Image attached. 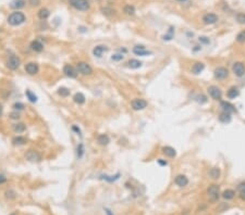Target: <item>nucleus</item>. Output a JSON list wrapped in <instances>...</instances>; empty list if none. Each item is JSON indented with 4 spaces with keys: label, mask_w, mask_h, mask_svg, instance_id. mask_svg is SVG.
Here are the masks:
<instances>
[{
    "label": "nucleus",
    "mask_w": 245,
    "mask_h": 215,
    "mask_svg": "<svg viewBox=\"0 0 245 215\" xmlns=\"http://www.w3.org/2000/svg\"><path fill=\"white\" fill-rule=\"evenodd\" d=\"M131 105H132V108L135 111H139V110H144L145 108L147 107V102L144 99H134L131 102Z\"/></svg>",
    "instance_id": "obj_6"
},
{
    "label": "nucleus",
    "mask_w": 245,
    "mask_h": 215,
    "mask_svg": "<svg viewBox=\"0 0 245 215\" xmlns=\"http://www.w3.org/2000/svg\"><path fill=\"white\" fill-rule=\"evenodd\" d=\"M200 41H203L204 43H209V38H207V37H200Z\"/></svg>",
    "instance_id": "obj_43"
},
{
    "label": "nucleus",
    "mask_w": 245,
    "mask_h": 215,
    "mask_svg": "<svg viewBox=\"0 0 245 215\" xmlns=\"http://www.w3.org/2000/svg\"><path fill=\"white\" fill-rule=\"evenodd\" d=\"M97 141H98V143L101 145V146H107L109 143V141H110V139H109V137L107 136V135L103 134V135H99L98 138H97Z\"/></svg>",
    "instance_id": "obj_25"
},
{
    "label": "nucleus",
    "mask_w": 245,
    "mask_h": 215,
    "mask_svg": "<svg viewBox=\"0 0 245 215\" xmlns=\"http://www.w3.org/2000/svg\"><path fill=\"white\" fill-rule=\"evenodd\" d=\"M232 70H233V73H234L238 77H242L243 75L245 74V66H244V64L241 62L234 63Z\"/></svg>",
    "instance_id": "obj_8"
},
{
    "label": "nucleus",
    "mask_w": 245,
    "mask_h": 215,
    "mask_svg": "<svg viewBox=\"0 0 245 215\" xmlns=\"http://www.w3.org/2000/svg\"><path fill=\"white\" fill-rule=\"evenodd\" d=\"M25 21V15L22 13V12H13L9 15L8 17V23L12 26H18V25H21L22 23H24Z\"/></svg>",
    "instance_id": "obj_1"
},
{
    "label": "nucleus",
    "mask_w": 245,
    "mask_h": 215,
    "mask_svg": "<svg viewBox=\"0 0 245 215\" xmlns=\"http://www.w3.org/2000/svg\"><path fill=\"white\" fill-rule=\"evenodd\" d=\"M220 107L222 108L224 112H227V113L235 112V108H234V105L231 104L230 102H227V101H222V102L220 103Z\"/></svg>",
    "instance_id": "obj_16"
},
{
    "label": "nucleus",
    "mask_w": 245,
    "mask_h": 215,
    "mask_svg": "<svg viewBox=\"0 0 245 215\" xmlns=\"http://www.w3.org/2000/svg\"><path fill=\"white\" fill-rule=\"evenodd\" d=\"M177 1H185V0H177Z\"/></svg>",
    "instance_id": "obj_50"
},
{
    "label": "nucleus",
    "mask_w": 245,
    "mask_h": 215,
    "mask_svg": "<svg viewBox=\"0 0 245 215\" xmlns=\"http://www.w3.org/2000/svg\"><path fill=\"white\" fill-rule=\"evenodd\" d=\"M240 197H241V199H242V200H244V201H245V188L243 189V190H241V194H240Z\"/></svg>",
    "instance_id": "obj_47"
},
{
    "label": "nucleus",
    "mask_w": 245,
    "mask_h": 215,
    "mask_svg": "<svg viewBox=\"0 0 245 215\" xmlns=\"http://www.w3.org/2000/svg\"><path fill=\"white\" fill-rule=\"evenodd\" d=\"M239 95H240V91H239V89L236 88V87H231L228 90V92H227L228 98H230V99H235Z\"/></svg>",
    "instance_id": "obj_22"
},
{
    "label": "nucleus",
    "mask_w": 245,
    "mask_h": 215,
    "mask_svg": "<svg viewBox=\"0 0 245 215\" xmlns=\"http://www.w3.org/2000/svg\"><path fill=\"white\" fill-rule=\"evenodd\" d=\"M25 158L31 162H39L41 160V155L35 150H29L25 154Z\"/></svg>",
    "instance_id": "obj_7"
},
{
    "label": "nucleus",
    "mask_w": 245,
    "mask_h": 215,
    "mask_svg": "<svg viewBox=\"0 0 245 215\" xmlns=\"http://www.w3.org/2000/svg\"><path fill=\"white\" fill-rule=\"evenodd\" d=\"M29 3H31L32 6H38L39 0H29Z\"/></svg>",
    "instance_id": "obj_44"
},
{
    "label": "nucleus",
    "mask_w": 245,
    "mask_h": 215,
    "mask_svg": "<svg viewBox=\"0 0 245 215\" xmlns=\"http://www.w3.org/2000/svg\"><path fill=\"white\" fill-rule=\"evenodd\" d=\"M234 196H235V191L232 190V189H227V190L224 191V194H222V197L226 200H231V199L234 198Z\"/></svg>",
    "instance_id": "obj_26"
},
{
    "label": "nucleus",
    "mask_w": 245,
    "mask_h": 215,
    "mask_svg": "<svg viewBox=\"0 0 245 215\" xmlns=\"http://www.w3.org/2000/svg\"><path fill=\"white\" fill-rule=\"evenodd\" d=\"M31 49L35 52H41L44 50V45L39 40H33L31 43Z\"/></svg>",
    "instance_id": "obj_18"
},
{
    "label": "nucleus",
    "mask_w": 245,
    "mask_h": 215,
    "mask_svg": "<svg viewBox=\"0 0 245 215\" xmlns=\"http://www.w3.org/2000/svg\"><path fill=\"white\" fill-rule=\"evenodd\" d=\"M69 3L74 9L80 11H87L89 9V3L87 0H69Z\"/></svg>",
    "instance_id": "obj_3"
},
{
    "label": "nucleus",
    "mask_w": 245,
    "mask_h": 215,
    "mask_svg": "<svg viewBox=\"0 0 245 215\" xmlns=\"http://www.w3.org/2000/svg\"><path fill=\"white\" fill-rule=\"evenodd\" d=\"M133 52H134L136 55H150V52L145 49L144 46H135V47L133 48Z\"/></svg>",
    "instance_id": "obj_17"
},
{
    "label": "nucleus",
    "mask_w": 245,
    "mask_h": 215,
    "mask_svg": "<svg viewBox=\"0 0 245 215\" xmlns=\"http://www.w3.org/2000/svg\"><path fill=\"white\" fill-rule=\"evenodd\" d=\"M58 95H60L61 97H68V96H70V90L65 87H61V88L58 89Z\"/></svg>",
    "instance_id": "obj_34"
},
{
    "label": "nucleus",
    "mask_w": 245,
    "mask_h": 215,
    "mask_svg": "<svg viewBox=\"0 0 245 215\" xmlns=\"http://www.w3.org/2000/svg\"><path fill=\"white\" fill-rule=\"evenodd\" d=\"M219 119H220V122H222V123H229L231 121L230 113H227V112L221 113L220 116H219Z\"/></svg>",
    "instance_id": "obj_32"
},
{
    "label": "nucleus",
    "mask_w": 245,
    "mask_h": 215,
    "mask_svg": "<svg viewBox=\"0 0 245 215\" xmlns=\"http://www.w3.org/2000/svg\"><path fill=\"white\" fill-rule=\"evenodd\" d=\"M218 21V17L214 13H208V14H205L203 17V22L207 25H212V24H215Z\"/></svg>",
    "instance_id": "obj_13"
},
{
    "label": "nucleus",
    "mask_w": 245,
    "mask_h": 215,
    "mask_svg": "<svg viewBox=\"0 0 245 215\" xmlns=\"http://www.w3.org/2000/svg\"><path fill=\"white\" fill-rule=\"evenodd\" d=\"M77 71H79L82 75H91V73H93V69H91V66L86 62H79L77 63Z\"/></svg>",
    "instance_id": "obj_4"
},
{
    "label": "nucleus",
    "mask_w": 245,
    "mask_h": 215,
    "mask_svg": "<svg viewBox=\"0 0 245 215\" xmlns=\"http://www.w3.org/2000/svg\"><path fill=\"white\" fill-rule=\"evenodd\" d=\"M25 129H26V126H25L23 123H18V124L13 125V130H14L15 133H18V134H20V133H23Z\"/></svg>",
    "instance_id": "obj_30"
},
{
    "label": "nucleus",
    "mask_w": 245,
    "mask_h": 215,
    "mask_svg": "<svg viewBox=\"0 0 245 215\" xmlns=\"http://www.w3.org/2000/svg\"><path fill=\"white\" fill-rule=\"evenodd\" d=\"M73 130H75L79 135H81V130H80V128H77L76 126H73Z\"/></svg>",
    "instance_id": "obj_48"
},
{
    "label": "nucleus",
    "mask_w": 245,
    "mask_h": 215,
    "mask_svg": "<svg viewBox=\"0 0 245 215\" xmlns=\"http://www.w3.org/2000/svg\"><path fill=\"white\" fill-rule=\"evenodd\" d=\"M25 71H26V73H29V75L37 74V73H38V71H39L38 64H36V63H34V62L27 63V64L25 65Z\"/></svg>",
    "instance_id": "obj_11"
},
{
    "label": "nucleus",
    "mask_w": 245,
    "mask_h": 215,
    "mask_svg": "<svg viewBox=\"0 0 245 215\" xmlns=\"http://www.w3.org/2000/svg\"><path fill=\"white\" fill-rule=\"evenodd\" d=\"M10 215H15V213H12V214H10Z\"/></svg>",
    "instance_id": "obj_51"
},
{
    "label": "nucleus",
    "mask_w": 245,
    "mask_h": 215,
    "mask_svg": "<svg viewBox=\"0 0 245 215\" xmlns=\"http://www.w3.org/2000/svg\"><path fill=\"white\" fill-rule=\"evenodd\" d=\"M205 69V64L204 63H202V62H197V63H195L194 65H193V67H192V73L193 74H200V73H202L203 72V70Z\"/></svg>",
    "instance_id": "obj_19"
},
{
    "label": "nucleus",
    "mask_w": 245,
    "mask_h": 215,
    "mask_svg": "<svg viewBox=\"0 0 245 215\" xmlns=\"http://www.w3.org/2000/svg\"><path fill=\"white\" fill-rule=\"evenodd\" d=\"M25 95H26L27 99H29V100L31 101L32 103L37 102V96L35 95V93H34V92H32L31 90H29V89H27V90L25 91Z\"/></svg>",
    "instance_id": "obj_31"
},
{
    "label": "nucleus",
    "mask_w": 245,
    "mask_h": 215,
    "mask_svg": "<svg viewBox=\"0 0 245 215\" xmlns=\"http://www.w3.org/2000/svg\"><path fill=\"white\" fill-rule=\"evenodd\" d=\"M236 21L241 24H245V14L244 13H239L236 15Z\"/></svg>",
    "instance_id": "obj_37"
},
{
    "label": "nucleus",
    "mask_w": 245,
    "mask_h": 215,
    "mask_svg": "<svg viewBox=\"0 0 245 215\" xmlns=\"http://www.w3.org/2000/svg\"><path fill=\"white\" fill-rule=\"evenodd\" d=\"M228 74H229V72L226 67H217V69L215 70V77H216L217 79L226 78V77L228 76Z\"/></svg>",
    "instance_id": "obj_12"
},
{
    "label": "nucleus",
    "mask_w": 245,
    "mask_h": 215,
    "mask_svg": "<svg viewBox=\"0 0 245 215\" xmlns=\"http://www.w3.org/2000/svg\"><path fill=\"white\" fill-rule=\"evenodd\" d=\"M209 96L212 97L215 100H219L221 99V96H222V91L220 90V88H218L217 86H210L208 88Z\"/></svg>",
    "instance_id": "obj_9"
},
{
    "label": "nucleus",
    "mask_w": 245,
    "mask_h": 215,
    "mask_svg": "<svg viewBox=\"0 0 245 215\" xmlns=\"http://www.w3.org/2000/svg\"><path fill=\"white\" fill-rule=\"evenodd\" d=\"M123 11H124L125 14H127V15H133L135 13V8L133 7V6L127 5V6H125V7H124Z\"/></svg>",
    "instance_id": "obj_33"
},
{
    "label": "nucleus",
    "mask_w": 245,
    "mask_h": 215,
    "mask_svg": "<svg viewBox=\"0 0 245 215\" xmlns=\"http://www.w3.org/2000/svg\"><path fill=\"white\" fill-rule=\"evenodd\" d=\"M26 141H27L26 138H24V137H22V136L14 137V138L12 139V143L14 146H23V145L26 143Z\"/></svg>",
    "instance_id": "obj_24"
},
{
    "label": "nucleus",
    "mask_w": 245,
    "mask_h": 215,
    "mask_svg": "<svg viewBox=\"0 0 245 215\" xmlns=\"http://www.w3.org/2000/svg\"><path fill=\"white\" fill-rule=\"evenodd\" d=\"M122 59H123V55H119V53H117V55H113L112 57H111V60H113V61H121Z\"/></svg>",
    "instance_id": "obj_41"
},
{
    "label": "nucleus",
    "mask_w": 245,
    "mask_h": 215,
    "mask_svg": "<svg viewBox=\"0 0 245 215\" xmlns=\"http://www.w3.org/2000/svg\"><path fill=\"white\" fill-rule=\"evenodd\" d=\"M13 109H14V110L21 111V110H23V109H24V104H23V103H21V102H15L14 104H13Z\"/></svg>",
    "instance_id": "obj_39"
},
{
    "label": "nucleus",
    "mask_w": 245,
    "mask_h": 215,
    "mask_svg": "<svg viewBox=\"0 0 245 215\" xmlns=\"http://www.w3.org/2000/svg\"><path fill=\"white\" fill-rule=\"evenodd\" d=\"M106 51H108V48H107L106 46H103V45L96 46V47L94 48V50H93V55L97 58H100V57H103V55L106 52Z\"/></svg>",
    "instance_id": "obj_14"
},
{
    "label": "nucleus",
    "mask_w": 245,
    "mask_h": 215,
    "mask_svg": "<svg viewBox=\"0 0 245 215\" xmlns=\"http://www.w3.org/2000/svg\"><path fill=\"white\" fill-rule=\"evenodd\" d=\"M162 152H163V154H166L167 157H169V158H174L177 154L176 150H174L172 147H163Z\"/></svg>",
    "instance_id": "obj_21"
},
{
    "label": "nucleus",
    "mask_w": 245,
    "mask_h": 215,
    "mask_svg": "<svg viewBox=\"0 0 245 215\" xmlns=\"http://www.w3.org/2000/svg\"><path fill=\"white\" fill-rule=\"evenodd\" d=\"M158 163L160 165H162V166H166L167 164H168V163H167V161H165V160H162V159H159L158 160Z\"/></svg>",
    "instance_id": "obj_45"
},
{
    "label": "nucleus",
    "mask_w": 245,
    "mask_h": 215,
    "mask_svg": "<svg viewBox=\"0 0 245 215\" xmlns=\"http://www.w3.org/2000/svg\"><path fill=\"white\" fill-rule=\"evenodd\" d=\"M127 66L130 67V69H138V67L142 66V62L138 61V60L132 59L127 62Z\"/></svg>",
    "instance_id": "obj_27"
},
{
    "label": "nucleus",
    "mask_w": 245,
    "mask_h": 215,
    "mask_svg": "<svg viewBox=\"0 0 245 215\" xmlns=\"http://www.w3.org/2000/svg\"><path fill=\"white\" fill-rule=\"evenodd\" d=\"M10 117H11L12 119H18L20 117V115H19V113H18V112H13V113H11V114H10Z\"/></svg>",
    "instance_id": "obj_42"
},
{
    "label": "nucleus",
    "mask_w": 245,
    "mask_h": 215,
    "mask_svg": "<svg viewBox=\"0 0 245 215\" xmlns=\"http://www.w3.org/2000/svg\"><path fill=\"white\" fill-rule=\"evenodd\" d=\"M50 15V12H49L48 9H45V8H43V9H41L38 11V17L41 20H46L47 17Z\"/></svg>",
    "instance_id": "obj_29"
},
{
    "label": "nucleus",
    "mask_w": 245,
    "mask_h": 215,
    "mask_svg": "<svg viewBox=\"0 0 245 215\" xmlns=\"http://www.w3.org/2000/svg\"><path fill=\"white\" fill-rule=\"evenodd\" d=\"M236 40L239 41V43H244L245 41V31L241 32V33L238 34V36H236Z\"/></svg>",
    "instance_id": "obj_36"
},
{
    "label": "nucleus",
    "mask_w": 245,
    "mask_h": 215,
    "mask_svg": "<svg viewBox=\"0 0 245 215\" xmlns=\"http://www.w3.org/2000/svg\"><path fill=\"white\" fill-rule=\"evenodd\" d=\"M220 174H221V172H220V168H219V167H212V170L208 172L209 177L212 179H218L219 177H220Z\"/></svg>",
    "instance_id": "obj_20"
},
{
    "label": "nucleus",
    "mask_w": 245,
    "mask_h": 215,
    "mask_svg": "<svg viewBox=\"0 0 245 215\" xmlns=\"http://www.w3.org/2000/svg\"><path fill=\"white\" fill-rule=\"evenodd\" d=\"M119 176H120V174H117L115 176H107V175H105V176H103V178L105 180H108V182H115V180H117L119 178Z\"/></svg>",
    "instance_id": "obj_35"
},
{
    "label": "nucleus",
    "mask_w": 245,
    "mask_h": 215,
    "mask_svg": "<svg viewBox=\"0 0 245 215\" xmlns=\"http://www.w3.org/2000/svg\"><path fill=\"white\" fill-rule=\"evenodd\" d=\"M83 153H84V147H83L82 143H80L79 147H77V157H79V158H82Z\"/></svg>",
    "instance_id": "obj_38"
},
{
    "label": "nucleus",
    "mask_w": 245,
    "mask_h": 215,
    "mask_svg": "<svg viewBox=\"0 0 245 215\" xmlns=\"http://www.w3.org/2000/svg\"><path fill=\"white\" fill-rule=\"evenodd\" d=\"M207 194H208L212 202H216L219 199V196H220V188H219L218 185H210L207 189Z\"/></svg>",
    "instance_id": "obj_2"
},
{
    "label": "nucleus",
    "mask_w": 245,
    "mask_h": 215,
    "mask_svg": "<svg viewBox=\"0 0 245 215\" xmlns=\"http://www.w3.org/2000/svg\"><path fill=\"white\" fill-rule=\"evenodd\" d=\"M25 5V1L24 0H14L11 2L10 7L12 8V9H20V8H23Z\"/></svg>",
    "instance_id": "obj_28"
},
{
    "label": "nucleus",
    "mask_w": 245,
    "mask_h": 215,
    "mask_svg": "<svg viewBox=\"0 0 245 215\" xmlns=\"http://www.w3.org/2000/svg\"><path fill=\"white\" fill-rule=\"evenodd\" d=\"M63 73H64L68 77H70V78H75V77L77 76L76 70L70 64L64 65V67H63Z\"/></svg>",
    "instance_id": "obj_10"
},
{
    "label": "nucleus",
    "mask_w": 245,
    "mask_h": 215,
    "mask_svg": "<svg viewBox=\"0 0 245 215\" xmlns=\"http://www.w3.org/2000/svg\"><path fill=\"white\" fill-rule=\"evenodd\" d=\"M196 101L198 103H205L207 101V99H206V97H205L204 95H200V96H197V97H196Z\"/></svg>",
    "instance_id": "obj_40"
},
{
    "label": "nucleus",
    "mask_w": 245,
    "mask_h": 215,
    "mask_svg": "<svg viewBox=\"0 0 245 215\" xmlns=\"http://www.w3.org/2000/svg\"><path fill=\"white\" fill-rule=\"evenodd\" d=\"M174 183L178 185L179 187H185L189 184V179L185 175H178L174 179Z\"/></svg>",
    "instance_id": "obj_15"
},
{
    "label": "nucleus",
    "mask_w": 245,
    "mask_h": 215,
    "mask_svg": "<svg viewBox=\"0 0 245 215\" xmlns=\"http://www.w3.org/2000/svg\"><path fill=\"white\" fill-rule=\"evenodd\" d=\"M7 182V178H6L3 175H0V184H3V183Z\"/></svg>",
    "instance_id": "obj_46"
},
{
    "label": "nucleus",
    "mask_w": 245,
    "mask_h": 215,
    "mask_svg": "<svg viewBox=\"0 0 245 215\" xmlns=\"http://www.w3.org/2000/svg\"><path fill=\"white\" fill-rule=\"evenodd\" d=\"M73 100L77 104H83L85 102V96L82 92H76L74 95V97H73Z\"/></svg>",
    "instance_id": "obj_23"
},
{
    "label": "nucleus",
    "mask_w": 245,
    "mask_h": 215,
    "mask_svg": "<svg viewBox=\"0 0 245 215\" xmlns=\"http://www.w3.org/2000/svg\"><path fill=\"white\" fill-rule=\"evenodd\" d=\"M2 112H3V108H2V104L0 103V116L2 115Z\"/></svg>",
    "instance_id": "obj_49"
},
{
    "label": "nucleus",
    "mask_w": 245,
    "mask_h": 215,
    "mask_svg": "<svg viewBox=\"0 0 245 215\" xmlns=\"http://www.w3.org/2000/svg\"><path fill=\"white\" fill-rule=\"evenodd\" d=\"M20 64H21V61H20L19 58L15 57V55H12V57H10L9 60H8V62H7L8 69L12 70V71H14V70L19 69Z\"/></svg>",
    "instance_id": "obj_5"
}]
</instances>
